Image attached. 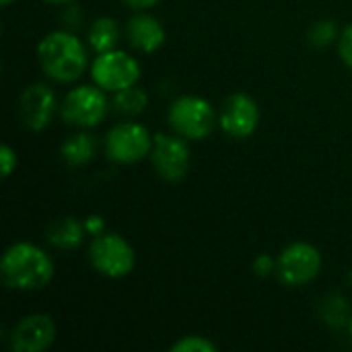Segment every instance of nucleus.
<instances>
[{
    "mask_svg": "<svg viewBox=\"0 0 352 352\" xmlns=\"http://www.w3.org/2000/svg\"><path fill=\"white\" fill-rule=\"evenodd\" d=\"M0 276L8 289L41 291L54 278V260L35 243H12L0 262Z\"/></svg>",
    "mask_w": 352,
    "mask_h": 352,
    "instance_id": "nucleus-1",
    "label": "nucleus"
},
{
    "mask_svg": "<svg viewBox=\"0 0 352 352\" xmlns=\"http://www.w3.org/2000/svg\"><path fill=\"white\" fill-rule=\"evenodd\" d=\"M37 60L47 78L68 85L87 70V50L70 31H52L37 45Z\"/></svg>",
    "mask_w": 352,
    "mask_h": 352,
    "instance_id": "nucleus-2",
    "label": "nucleus"
},
{
    "mask_svg": "<svg viewBox=\"0 0 352 352\" xmlns=\"http://www.w3.org/2000/svg\"><path fill=\"white\" fill-rule=\"evenodd\" d=\"M169 126L186 140H204L214 132L219 116L210 101L198 95H184L175 99L167 111Z\"/></svg>",
    "mask_w": 352,
    "mask_h": 352,
    "instance_id": "nucleus-3",
    "label": "nucleus"
},
{
    "mask_svg": "<svg viewBox=\"0 0 352 352\" xmlns=\"http://www.w3.org/2000/svg\"><path fill=\"white\" fill-rule=\"evenodd\" d=\"M155 136L146 126L138 122H120L116 124L103 140V153L111 163L134 165L151 157Z\"/></svg>",
    "mask_w": 352,
    "mask_h": 352,
    "instance_id": "nucleus-4",
    "label": "nucleus"
},
{
    "mask_svg": "<svg viewBox=\"0 0 352 352\" xmlns=\"http://www.w3.org/2000/svg\"><path fill=\"white\" fill-rule=\"evenodd\" d=\"M111 101L105 97V91L97 85H80L66 93V97L60 103V116L66 124L76 128H95L99 126L107 111Z\"/></svg>",
    "mask_w": 352,
    "mask_h": 352,
    "instance_id": "nucleus-5",
    "label": "nucleus"
},
{
    "mask_svg": "<svg viewBox=\"0 0 352 352\" xmlns=\"http://www.w3.org/2000/svg\"><path fill=\"white\" fill-rule=\"evenodd\" d=\"M89 262L99 274L107 278H122L134 270L136 254L122 235L103 231L95 235L89 245Z\"/></svg>",
    "mask_w": 352,
    "mask_h": 352,
    "instance_id": "nucleus-6",
    "label": "nucleus"
},
{
    "mask_svg": "<svg viewBox=\"0 0 352 352\" xmlns=\"http://www.w3.org/2000/svg\"><path fill=\"white\" fill-rule=\"evenodd\" d=\"M91 78L105 93H118L138 82L140 64L136 58L122 50H109L97 54L91 64Z\"/></svg>",
    "mask_w": 352,
    "mask_h": 352,
    "instance_id": "nucleus-7",
    "label": "nucleus"
},
{
    "mask_svg": "<svg viewBox=\"0 0 352 352\" xmlns=\"http://www.w3.org/2000/svg\"><path fill=\"white\" fill-rule=\"evenodd\" d=\"M322 270L320 250L311 243L297 241L280 252L276 258V274L287 287H303L318 278Z\"/></svg>",
    "mask_w": 352,
    "mask_h": 352,
    "instance_id": "nucleus-8",
    "label": "nucleus"
},
{
    "mask_svg": "<svg viewBox=\"0 0 352 352\" xmlns=\"http://www.w3.org/2000/svg\"><path fill=\"white\" fill-rule=\"evenodd\" d=\"M151 163L165 182H182L190 171V148L179 134H157L153 140Z\"/></svg>",
    "mask_w": 352,
    "mask_h": 352,
    "instance_id": "nucleus-9",
    "label": "nucleus"
},
{
    "mask_svg": "<svg viewBox=\"0 0 352 352\" xmlns=\"http://www.w3.org/2000/svg\"><path fill=\"white\" fill-rule=\"evenodd\" d=\"M260 124V107L254 97L245 93H235L225 99L221 113H219V126L221 130L231 138H250Z\"/></svg>",
    "mask_w": 352,
    "mask_h": 352,
    "instance_id": "nucleus-10",
    "label": "nucleus"
},
{
    "mask_svg": "<svg viewBox=\"0 0 352 352\" xmlns=\"http://www.w3.org/2000/svg\"><path fill=\"white\" fill-rule=\"evenodd\" d=\"M10 349L14 352H43L56 340V324L45 314H29L10 330Z\"/></svg>",
    "mask_w": 352,
    "mask_h": 352,
    "instance_id": "nucleus-11",
    "label": "nucleus"
},
{
    "mask_svg": "<svg viewBox=\"0 0 352 352\" xmlns=\"http://www.w3.org/2000/svg\"><path fill=\"white\" fill-rule=\"evenodd\" d=\"M56 95L54 91L43 82L29 85L19 99V120L27 130L41 132L50 126L54 113H56Z\"/></svg>",
    "mask_w": 352,
    "mask_h": 352,
    "instance_id": "nucleus-12",
    "label": "nucleus"
},
{
    "mask_svg": "<svg viewBox=\"0 0 352 352\" xmlns=\"http://www.w3.org/2000/svg\"><path fill=\"white\" fill-rule=\"evenodd\" d=\"M165 37L167 35H165V27L161 25V21L144 10L130 16L126 23V39L130 47H134L136 52L153 54L163 47Z\"/></svg>",
    "mask_w": 352,
    "mask_h": 352,
    "instance_id": "nucleus-13",
    "label": "nucleus"
},
{
    "mask_svg": "<svg viewBox=\"0 0 352 352\" xmlns=\"http://www.w3.org/2000/svg\"><path fill=\"white\" fill-rule=\"evenodd\" d=\"M87 235L85 229V221L80 223L74 217H62L56 219L47 231H45V239L50 245H54L56 250H76L82 245V239Z\"/></svg>",
    "mask_w": 352,
    "mask_h": 352,
    "instance_id": "nucleus-14",
    "label": "nucleus"
},
{
    "mask_svg": "<svg viewBox=\"0 0 352 352\" xmlns=\"http://www.w3.org/2000/svg\"><path fill=\"white\" fill-rule=\"evenodd\" d=\"M97 155V138L89 132H78L62 142L60 157L70 167H82Z\"/></svg>",
    "mask_w": 352,
    "mask_h": 352,
    "instance_id": "nucleus-15",
    "label": "nucleus"
},
{
    "mask_svg": "<svg viewBox=\"0 0 352 352\" xmlns=\"http://www.w3.org/2000/svg\"><path fill=\"white\" fill-rule=\"evenodd\" d=\"M87 41H89V45H91V50L95 54H103V52L116 50L118 47V41H120V27H118L116 19H111V16H99L91 25L89 35H87Z\"/></svg>",
    "mask_w": 352,
    "mask_h": 352,
    "instance_id": "nucleus-16",
    "label": "nucleus"
},
{
    "mask_svg": "<svg viewBox=\"0 0 352 352\" xmlns=\"http://www.w3.org/2000/svg\"><path fill=\"white\" fill-rule=\"evenodd\" d=\"M146 105H148V95L144 89L136 85L122 89L111 97V109L120 116H140L146 109Z\"/></svg>",
    "mask_w": 352,
    "mask_h": 352,
    "instance_id": "nucleus-17",
    "label": "nucleus"
},
{
    "mask_svg": "<svg viewBox=\"0 0 352 352\" xmlns=\"http://www.w3.org/2000/svg\"><path fill=\"white\" fill-rule=\"evenodd\" d=\"M309 43L316 47H326L330 45L334 39H338V29L334 21H318L311 29H309Z\"/></svg>",
    "mask_w": 352,
    "mask_h": 352,
    "instance_id": "nucleus-18",
    "label": "nucleus"
},
{
    "mask_svg": "<svg viewBox=\"0 0 352 352\" xmlns=\"http://www.w3.org/2000/svg\"><path fill=\"white\" fill-rule=\"evenodd\" d=\"M171 352H217V344L204 336H184L179 338L173 346Z\"/></svg>",
    "mask_w": 352,
    "mask_h": 352,
    "instance_id": "nucleus-19",
    "label": "nucleus"
},
{
    "mask_svg": "<svg viewBox=\"0 0 352 352\" xmlns=\"http://www.w3.org/2000/svg\"><path fill=\"white\" fill-rule=\"evenodd\" d=\"M338 54H340V60L349 68H352V23L338 37Z\"/></svg>",
    "mask_w": 352,
    "mask_h": 352,
    "instance_id": "nucleus-20",
    "label": "nucleus"
},
{
    "mask_svg": "<svg viewBox=\"0 0 352 352\" xmlns=\"http://www.w3.org/2000/svg\"><path fill=\"white\" fill-rule=\"evenodd\" d=\"M14 169H16V153L12 151V146L2 144L0 146V173H2V177H8Z\"/></svg>",
    "mask_w": 352,
    "mask_h": 352,
    "instance_id": "nucleus-21",
    "label": "nucleus"
},
{
    "mask_svg": "<svg viewBox=\"0 0 352 352\" xmlns=\"http://www.w3.org/2000/svg\"><path fill=\"white\" fill-rule=\"evenodd\" d=\"M254 272H256V276H262V278L270 276L272 272H276V260L268 254H260L254 260Z\"/></svg>",
    "mask_w": 352,
    "mask_h": 352,
    "instance_id": "nucleus-22",
    "label": "nucleus"
},
{
    "mask_svg": "<svg viewBox=\"0 0 352 352\" xmlns=\"http://www.w3.org/2000/svg\"><path fill=\"white\" fill-rule=\"evenodd\" d=\"M85 229H87V233L89 235H99V233H103L105 231V223H103V219L101 217H97V214H91L87 221H85Z\"/></svg>",
    "mask_w": 352,
    "mask_h": 352,
    "instance_id": "nucleus-23",
    "label": "nucleus"
},
{
    "mask_svg": "<svg viewBox=\"0 0 352 352\" xmlns=\"http://www.w3.org/2000/svg\"><path fill=\"white\" fill-rule=\"evenodd\" d=\"M126 6H130V8H134V10H148V8H153V6H157L161 0H122Z\"/></svg>",
    "mask_w": 352,
    "mask_h": 352,
    "instance_id": "nucleus-24",
    "label": "nucleus"
},
{
    "mask_svg": "<svg viewBox=\"0 0 352 352\" xmlns=\"http://www.w3.org/2000/svg\"><path fill=\"white\" fill-rule=\"evenodd\" d=\"M45 2H50V4H68L72 0H45Z\"/></svg>",
    "mask_w": 352,
    "mask_h": 352,
    "instance_id": "nucleus-25",
    "label": "nucleus"
},
{
    "mask_svg": "<svg viewBox=\"0 0 352 352\" xmlns=\"http://www.w3.org/2000/svg\"><path fill=\"white\" fill-rule=\"evenodd\" d=\"M10 2H14V0H0V4H2V6H8Z\"/></svg>",
    "mask_w": 352,
    "mask_h": 352,
    "instance_id": "nucleus-26",
    "label": "nucleus"
},
{
    "mask_svg": "<svg viewBox=\"0 0 352 352\" xmlns=\"http://www.w3.org/2000/svg\"><path fill=\"white\" fill-rule=\"evenodd\" d=\"M349 330H351V338H352V320H351V324H349Z\"/></svg>",
    "mask_w": 352,
    "mask_h": 352,
    "instance_id": "nucleus-27",
    "label": "nucleus"
}]
</instances>
